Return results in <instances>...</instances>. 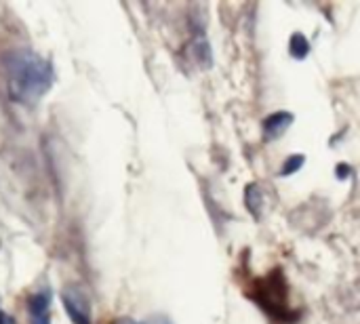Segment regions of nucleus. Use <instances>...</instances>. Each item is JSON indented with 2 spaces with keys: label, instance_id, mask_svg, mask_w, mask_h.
I'll use <instances>...</instances> for the list:
<instances>
[{
  "label": "nucleus",
  "instance_id": "obj_10",
  "mask_svg": "<svg viewBox=\"0 0 360 324\" xmlns=\"http://www.w3.org/2000/svg\"><path fill=\"white\" fill-rule=\"evenodd\" d=\"M118 324H135V323H131L129 318H122V320H120V323H118Z\"/></svg>",
  "mask_w": 360,
  "mask_h": 324
},
{
  "label": "nucleus",
  "instance_id": "obj_4",
  "mask_svg": "<svg viewBox=\"0 0 360 324\" xmlns=\"http://www.w3.org/2000/svg\"><path fill=\"white\" fill-rule=\"evenodd\" d=\"M32 324H49V295L40 293L30 299Z\"/></svg>",
  "mask_w": 360,
  "mask_h": 324
},
{
  "label": "nucleus",
  "instance_id": "obj_6",
  "mask_svg": "<svg viewBox=\"0 0 360 324\" xmlns=\"http://www.w3.org/2000/svg\"><path fill=\"white\" fill-rule=\"evenodd\" d=\"M247 207H249V211L255 217H259V211H262V192L255 186H249V190H247Z\"/></svg>",
  "mask_w": 360,
  "mask_h": 324
},
{
  "label": "nucleus",
  "instance_id": "obj_1",
  "mask_svg": "<svg viewBox=\"0 0 360 324\" xmlns=\"http://www.w3.org/2000/svg\"><path fill=\"white\" fill-rule=\"evenodd\" d=\"M8 91L21 103L38 101L53 84V67L32 51H17L6 59Z\"/></svg>",
  "mask_w": 360,
  "mask_h": 324
},
{
  "label": "nucleus",
  "instance_id": "obj_5",
  "mask_svg": "<svg viewBox=\"0 0 360 324\" xmlns=\"http://www.w3.org/2000/svg\"><path fill=\"white\" fill-rule=\"evenodd\" d=\"M289 46H291V55H293L295 59H304V57L310 53V42H308V40H306V36H304V34H300V32L291 36Z\"/></svg>",
  "mask_w": 360,
  "mask_h": 324
},
{
  "label": "nucleus",
  "instance_id": "obj_9",
  "mask_svg": "<svg viewBox=\"0 0 360 324\" xmlns=\"http://www.w3.org/2000/svg\"><path fill=\"white\" fill-rule=\"evenodd\" d=\"M0 324H15V320H13L8 314H4V312L0 310Z\"/></svg>",
  "mask_w": 360,
  "mask_h": 324
},
{
  "label": "nucleus",
  "instance_id": "obj_2",
  "mask_svg": "<svg viewBox=\"0 0 360 324\" xmlns=\"http://www.w3.org/2000/svg\"><path fill=\"white\" fill-rule=\"evenodd\" d=\"M61 302L65 312L70 314L74 324H91V316H89V302L86 297L78 291V289H65L61 293Z\"/></svg>",
  "mask_w": 360,
  "mask_h": 324
},
{
  "label": "nucleus",
  "instance_id": "obj_7",
  "mask_svg": "<svg viewBox=\"0 0 360 324\" xmlns=\"http://www.w3.org/2000/svg\"><path fill=\"white\" fill-rule=\"evenodd\" d=\"M304 156H291L285 164H283V171H281V175H291V173H295V171H300V167L304 164Z\"/></svg>",
  "mask_w": 360,
  "mask_h": 324
},
{
  "label": "nucleus",
  "instance_id": "obj_3",
  "mask_svg": "<svg viewBox=\"0 0 360 324\" xmlns=\"http://www.w3.org/2000/svg\"><path fill=\"white\" fill-rule=\"evenodd\" d=\"M293 124V114L289 112H278V114H272L264 120V137L266 141H272V139H278L283 137V133Z\"/></svg>",
  "mask_w": 360,
  "mask_h": 324
},
{
  "label": "nucleus",
  "instance_id": "obj_8",
  "mask_svg": "<svg viewBox=\"0 0 360 324\" xmlns=\"http://www.w3.org/2000/svg\"><path fill=\"white\" fill-rule=\"evenodd\" d=\"M143 324H171L169 318H162V316H154V318H148Z\"/></svg>",
  "mask_w": 360,
  "mask_h": 324
}]
</instances>
